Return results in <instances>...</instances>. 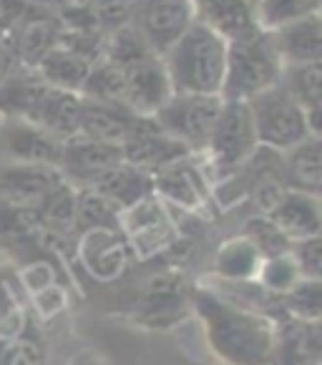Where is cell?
<instances>
[{
    "instance_id": "6da1fadb",
    "label": "cell",
    "mask_w": 322,
    "mask_h": 365,
    "mask_svg": "<svg viewBox=\"0 0 322 365\" xmlns=\"http://www.w3.org/2000/svg\"><path fill=\"white\" fill-rule=\"evenodd\" d=\"M189 302L207 348L222 365H274L277 320L269 312L207 285L192 287Z\"/></svg>"
},
{
    "instance_id": "7a4b0ae2",
    "label": "cell",
    "mask_w": 322,
    "mask_h": 365,
    "mask_svg": "<svg viewBox=\"0 0 322 365\" xmlns=\"http://www.w3.org/2000/svg\"><path fill=\"white\" fill-rule=\"evenodd\" d=\"M229 41L194 21L177 43L161 56L174 93L222 96Z\"/></svg>"
},
{
    "instance_id": "3957f363",
    "label": "cell",
    "mask_w": 322,
    "mask_h": 365,
    "mask_svg": "<svg viewBox=\"0 0 322 365\" xmlns=\"http://www.w3.org/2000/svg\"><path fill=\"white\" fill-rule=\"evenodd\" d=\"M282 61L269 41L267 31H257L227 46V71L222 98L224 101H252L254 96L277 86L282 78Z\"/></svg>"
},
{
    "instance_id": "277c9868",
    "label": "cell",
    "mask_w": 322,
    "mask_h": 365,
    "mask_svg": "<svg viewBox=\"0 0 322 365\" xmlns=\"http://www.w3.org/2000/svg\"><path fill=\"white\" fill-rule=\"evenodd\" d=\"M257 149L259 141L254 134L249 106L244 101H224L222 98V111L217 116V124L207 139L204 151L199 154L212 182L217 184L224 177H229L232 172H237Z\"/></svg>"
},
{
    "instance_id": "5b68a950",
    "label": "cell",
    "mask_w": 322,
    "mask_h": 365,
    "mask_svg": "<svg viewBox=\"0 0 322 365\" xmlns=\"http://www.w3.org/2000/svg\"><path fill=\"white\" fill-rule=\"evenodd\" d=\"M247 106L259 146L269 151L279 154V151H287L290 146L305 141L307 136H320V131L312 126L300 103L279 83L247 101Z\"/></svg>"
},
{
    "instance_id": "8992f818",
    "label": "cell",
    "mask_w": 322,
    "mask_h": 365,
    "mask_svg": "<svg viewBox=\"0 0 322 365\" xmlns=\"http://www.w3.org/2000/svg\"><path fill=\"white\" fill-rule=\"evenodd\" d=\"M118 232L124 235L126 245L134 255V262H149V259L161 257L172 247H177L182 240L172 210L156 194L121 212Z\"/></svg>"
},
{
    "instance_id": "52a82bcc",
    "label": "cell",
    "mask_w": 322,
    "mask_h": 365,
    "mask_svg": "<svg viewBox=\"0 0 322 365\" xmlns=\"http://www.w3.org/2000/svg\"><path fill=\"white\" fill-rule=\"evenodd\" d=\"M154 194L169 210L187 212L194 217H209L217 207L214 182L199 154L184 156L154 174Z\"/></svg>"
},
{
    "instance_id": "ba28073f",
    "label": "cell",
    "mask_w": 322,
    "mask_h": 365,
    "mask_svg": "<svg viewBox=\"0 0 322 365\" xmlns=\"http://www.w3.org/2000/svg\"><path fill=\"white\" fill-rule=\"evenodd\" d=\"M222 111V96L202 93H172L167 103L154 113V124L164 134L177 139L187 151L202 154Z\"/></svg>"
},
{
    "instance_id": "9c48e42d",
    "label": "cell",
    "mask_w": 322,
    "mask_h": 365,
    "mask_svg": "<svg viewBox=\"0 0 322 365\" xmlns=\"http://www.w3.org/2000/svg\"><path fill=\"white\" fill-rule=\"evenodd\" d=\"M189 282L184 274L167 269L146 279L139 297L131 305V320L149 330H172L192 315Z\"/></svg>"
},
{
    "instance_id": "30bf717a",
    "label": "cell",
    "mask_w": 322,
    "mask_h": 365,
    "mask_svg": "<svg viewBox=\"0 0 322 365\" xmlns=\"http://www.w3.org/2000/svg\"><path fill=\"white\" fill-rule=\"evenodd\" d=\"M194 23L192 0H134L131 28L154 56H164Z\"/></svg>"
},
{
    "instance_id": "8fae6325",
    "label": "cell",
    "mask_w": 322,
    "mask_h": 365,
    "mask_svg": "<svg viewBox=\"0 0 322 365\" xmlns=\"http://www.w3.org/2000/svg\"><path fill=\"white\" fill-rule=\"evenodd\" d=\"M71 252H73V259H78L83 272L103 285L121 279L134 264V255L118 230L80 232L73 237Z\"/></svg>"
},
{
    "instance_id": "7c38bea8",
    "label": "cell",
    "mask_w": 322,
    "mask_h": 365,
    "mask_svg": "<svg viewBox=\"0 0 322 365\" xmlns=\"http://www.w3.org/2000/svg\"><path fill=\"white\" fill-rule=\"evenodd\" d=\"M61 33H63V21L58 13L46 0H28L26 11L8 31V38L21 63L26 68H36L58 46Z\"/></svg>"
},
{
    "instance_id": "4fadbf2b",
    "label": "cell",
    "mask_w": 322,
    "mask_h": 365,
    "mask_svg": "<svg viewBox=\"0 0 322 365\" xmlns=\"http://www.w3.org/2000/svg\"><path fill=\"white\" fill-rule=\"evenodd\" d=\"M118 161H124L121 146L103 144V141L88 139V136H71L61 144L58 174L63 182L76 189H91L108 169H113Z\"/></svg>"
},
{
    "instance_id": "5bb4252c",
    "label": "cell",
    "mask_w": 322,
    "mask_h": 365,
    "mask_svg": "<svg viewBox=\"0 0 322 365\" xmlns=\"http://www.w3.org/2000/svg\"><path fill=\"white\" fill-rule=\"evenodd\" d=\"M61 144L63 141L46 134L41 126L18 116L0 118V161L13 164H41L58 167Z\"/></svg>"
},
{
    "instance_id": "9a60e30c",
    "label": "cell",
    "mask_w": 322,
    "mask_h": 365,
    "mask_svg": "<svg viewBox=\"0 0 322 365\" xmlns=\"http://www.w3.org/2000/svg\"><path fill=\"white\" fill-rule=\"evenodd\" d=\"M121 71H124V106H129L139 116L151 118L174 93L161 56H149Z\"/></svg>"
},
{
    "instance_id": "2e32d148",
    "label": "cell",
    "mask_w": 322,
    "mask_h": 365,
    "mask_svg": "<svg viewBox=\"0 0 322 365\" xmlns=\"http://www.w3.org/2000/svg\"><path fill=\"white\" fill-rule=\"evenodd\" d=\"M121 154H124V161H129L131 167L154 177L161 169H167L169 164L189 156L192 151H187V146H182L177 139L164 134L154 124V118H144V124L124 141Z\"/></svg>"
},
{
    "instance_id": "e0dca14e",
    "label": "cell",
    "mask_w": 322,
    "mask_h": 365,
    "mask_svg": "<svg viewBox=\"0 0 322 365\" xmlns=\"http://www.w3.org/2000/svg\"><path fill=\"white\" fill-rule=\"evenodd\" d=\"M144 118L146 116L134 113L129 106H124V103H108V101H91V98H83V103H80L78 134L88 136V139L103 141V144L124 146V141L144 124Z\"/></svg>"
},
{
    "instance_id": "ac0fdd59",
    "label": "cell",
    "mask_w": 322,
    "mask_h": 365,
    "mask_svg": "<svg viewBox=\"0 0 322 365\" xmlns=\"http://www.w3.org/2000/svg\"><path fill=\"white\" fill-rule=\"evenodd\" d=\"M58 182L61 174L53 167L0 161V202L3 205L33 210Z\"/></svg>"
},
{
    "instance_id": "d6986e66",
    "label": "cell",
    "mask_w": 322,
    "mask_h": 365,
    "mask_svg": "<svg viewBox=\"0 0 322 365\" xmlns=\"http://www.w3.org/2000/svg\"><path fill=\"white\" fill-rule=\"evenodd\" d=\"M267 220L272 222L274 230L285 237L290 245L320 237L322 232L320 197L285 189L282 197L277 199V205L267 212Z\"/></svg>"
},
{
    "instance_id": "ffe728a7",
    "label": "cell",
    "mask_w": 322,
    "mask_h": 365,
    "mask_svg": "<svg viewBox=\"0 0 322 365\" xmlns=\"http://www.w3.org/2000/svg\"><path fill=\"white\" fill-rule=\"evenodd\" d=\"M269 41L277 51L282 66L317 63L322 61V21L320 11L290 21L285 26L272 28Z\"/></svg>"
},
{
    "instance_id": "44dd1931",
    "label": "cell",
    "mask_w": 322,
    "mask_h": 365,
    "mask_svg": "<svg viewBox=\"0 0 322 365\" xmlns=\"http://www.w3.org/2000/svg\"><path fill=\"white\" fill-rule=\"evenodd\" d=\"M194 21L212 28L227 41H239L262 31L254 0H192Z\"/></svg>"
},
{
    "instance_id": "7402d4cb",
    "label": "cell",
    "mask_w": 322,
    "mask_h": 365,
    "mask_svg": "<svg viewBox=\"0 0 322 365\" xmlns=\"http://www.w3.org/2000/svg\"><path fill=\"white\" fill-rule=\"evenodd\" d=\"M279 179L285 189L320 197L322 192V139L307 136L305 141L279 151Z\"/></svg>"
},
{
    "instance_id": "603a6c76",
    "label": "cell",
    "mask_w": 322,
    "mask_h": 365,
    "mask_svg": "<svg viewBox=\"0 0 322 365\" xmlns=\"http://www.w3.org/2000/svg\"><path fill=\"white\" fill-rule=\"evenodd\" d=\"M262 262L264 255L257 250V245L239 232L217 245L212 255V274L229 285H254Z\"/></svg>"
},
{
    "instance_id": "cb8c5ba5",
    "label": "cell",
    "mask_w": 322,
    "mask_h": 365,
    "mask_svg": "<svg viewBox=\"0 0 322 365\" xmlns=\"http://www.w3.org/2000/svg\"><path fill=\"white\" fill-rule=\"evenodd\" d=\"M80 93L73 91H61V88H51L46 86L43 96L38 101V106L33 108L31 118L36 126L51 134L53 139L66 141L71 136L78 134V121H80Z\"/></svg>"
},
{
    "instance_id": "d4e9b609",
    "label": "cell",
    "mask_w": 322,
    "mask_h": 365,
    "mask_svg": "<svg viewBox=\"0 0 322 365\" xmlns=\"http://www.w3.org/2000/svg\"><path fill=\"white\" fill-rule=\"evenodd\" d=\"M91 189L101 194L106 202H111L118 212H124L154 194V177L131 167L129 161H118Z\"/></svg>"
},
{
    "instance_id": "484cf974",
    "label": "cell",
    "mask_w": 322,
    "mask_h": 365,
    "mask_svg": "<svg viewBox=\"0 0 322 365\" xmlns=\"http://www.w3.org/2000/svg\"><path fill=\"white\" fill-rule=\"evenodd\" d=\"M320 322H277L274 365H320Z\"/></svg>"
},
{
    "instance_id": "4316f807",
    "label": "cell",
    "mask_w": 322,
    "mask_h": 365,
    "mask_svg": "<svg viewBox=\"0 0 322 365\" xmlns=\"http://www.w3.org/2000/svg\"><path fill=\"white\" fill-rule=\"evenodd\" d=\"M91 68H93L91 58L76 53V51H71L68 46L58 43L43 61H41V63L36 66V73L41 76L43 83H48L51 88L80 93L88 73H91Z\"/></svg>"
},
{
    "instance_id": "83f0119b",
    "label": "cell",
    "mask_w": 322,
    "mask_h": 365,
    "mask_svg": "<svg viewBox=\"0 0 322 365\" xmlns=\"http://www.w3.org/2000/svg\"><path fill=\"white\" fill-rule=\"evenodd\" d=\"M279 86L285 88L292 98L302 106L307 118L320 131V113H322V61L317 63L285 66Z\"/></svg>"
},
{
    "instance_id": "f1b7e54d",
    "label": "cell",
    "mask_w": 322,
    "mask_h": 365,
    "mask_svg": "<svg viewBox=\"0 0 322 365\" xmlns=\"http://www.w3.org/2000/svg\"><path fill=\"white\" fill-rule=\"evenodd\" d=\"M33 322L13 267H0V340L16 338Z\"/></svg>"
},
{
    "instance_id": "f546056e",
    "label": "cell",
    "mask_w": 322,
    "mask_h": 365,
    "mask_svg": "<svg viewBox=\"0 0 322 365\" xmlns=\"http://www.w3.org/2000/svg\"><path fill=\"white\" fill-rule=\"evenodd\" d=\"M51 350L36 320L21 335L0 340V365H48Z\"/></svg>"
},
{
    "instance_id": "4dcf8cb0",
    "label": "cell",
    "mask_w": 322,
    "mask_h": 365,
    "mask_svg": "<svg viewBox=\"0 0 322 365\" xmlns=\"http://www.w3.org/2000/svg\"><path fill=\"white\" fill-rule=\"evenodd\" d=\"M302 272L297 267V262L292 259L290 250L282 255H272V257H264L262 267H259V274L254 279V285H259V290L264 292L272 300H279V297L290 292L297 282H302Z\"/></svg>"
},
{
    "instance_id": "1f68e13d",
    "label": "cell",
    "mask_w": 322,
    "mask_h": 365,
    "mask_svg": "<svg viewBox=\"0 0 322 365\" xmlns=\"http://www.w3.org/2000/svg\"><path fill=\"white\" fill-rule=\"evenodd\" d=\"M285 320L320 322L322 317V285L320 279H302L290 292L277 300Z\"/></svg>"
},
{
    "instance_id": "d6a6232c",
    "label": "cell",
    "mask_w": 322,
    "mask_h": 365,
    "mask_svg": "<svg viewBox=\"0 0 322 365\" xmlns=\"http://www.w3.org/2000/svg\"><path fill=\"white\" fill-rule=\"evenodd\" d=\"M118 217H121V212L111 202H106L98 192H93V189H78L76 235L88 230H118Z\"/></svg>"
},
{
    "instance_id": "836d02e7",
    "label": "cell",
    "mask_w": 322,
    "mask_h": 365,
    "mask_svg": "<svg viewBox=\"0 0 322 365\" xmlns=\"http://www.w3.org/2000/svg\"><path fill=\"white\" fill-rule=\"evenodd\" d=\"M80 96L91 101L124 103V71L101 58L93 63L86 83L80 88Z\"/></svg>"
},
{
    "instance_id": "e575fe53",
    "label": "cell",
    "mask_w": 322,
    "mask_h": 365,
    "mask_svg": "<svg viewBox=\"0 0 322 365\" xmlns=\"http://www.w3.org/2000/svg\"><path fill=\"white\" fill-rule=\"evenodd\" d=\"M257 23L262 31L285 26L290 21H297L302 16L320 11V0H254Z\"/></svg>"
},
{
    "instance_id": "d590c367",
    "label": "cell",
    "mask_w": 322,
    "mask_h": 365,
    "mask_svg": "<svg viewBox=\"0 0 322 365\" xmlns=\"http://www.w3.org/2000/svg\"><path fill=\"white\" fill-rule=\"evenodd\" d=\"M242 235L249 237V240L257 245V250L264 257H272V255H282L290 250V242L274 230V225L267 217H249V222L242 227Z\"/></svg>"
},
{
    "instance_id": "8d00e7d4",
    "label": "cell",
    "mask_w": 322,
    "mask_h": 365,
    "mask_svg": "<svg viewBox=\"0 0 322 365\" xmlns=\"http://www.w3.org/2000/svg\"><path fill=\"white\" fill-rule=\"evenodd\" d=\"M290 255L297 262V267H300L305 279L322 277V240L320 237H312V240L290 245Z\"/></svg>"
},
{
    "instance_id": "74e56055",
    "label": "cell",
    "mask_w": 322,
    "mask_h": 365,
    "mask_svg": "<svg viewBox=\"0 0 322 365\" xmlns=\"http://www.w3.org/2000/svg\"><path fill=\"white\" fill-rule=\"evenodd\" d=\"M23 68H26V66L21 63V58H18L16 48H13V43H11V38H8V33H6V36L0 38V86H3L6 81H11L13 76Z\"/></svg>"
},
{
    "instance_id": "f35d334b",
    "label": "cell",
    "mask_w": 322,
    "mask_h": 365,
    "mask_svg": "<svg viewBox=\"0 0 322 365\" xmlns=\"http://www.w3.org/2000/svg\"><path fill=\"white\" fill-rule=\"evenodd\" d=\"M26 6H28V0H0V28H3V31H11L13 23L26 11Z\"/></svg>"
},
{
    "instance_id": "ab89813d",
    "label": "cell",
    "mask_w": 322,
    "mask_h": 365,
    "mask_svg": "<svg viewBox=\"0 0 322 365\" xmlns=\"http://www.w3.org/2000/svg\"><path fill=\"white\" fill-rule=\"evenodd\" d=\"M66 365H108V363L96 353V350L83 348V350H78V353H76Z\"/></svg>"
},
{
    "instance_id": "60d3db41",
    "label": "cell",
    "mask_w": 322,
    "mask_h": 365,
    "mask_svg": "<svg viewBox=\"0 0 322 365\" xmlns=\"http://www.w3.org/2000/svg\"><path fill=\"white\" fill-rule=\"evenodd\" d=\"M6 33H8V31H3V28H0V38H3V36H6Z\"/></svg>"
}]
</instances>
